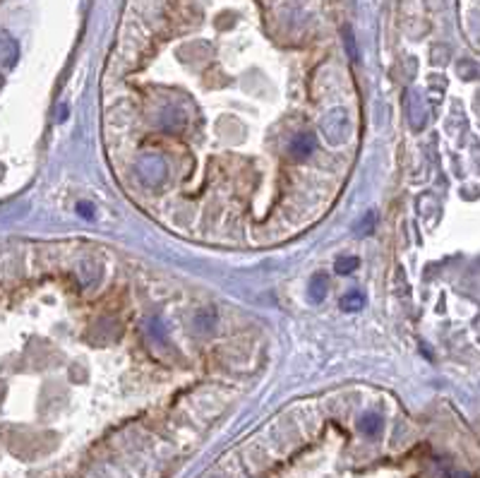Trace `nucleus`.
I'll list each match as a JSON object with an SVG mask.
<instances>
[{
    "mask_svg": "<svg viewBox=\"0 0 480 478\" xmlns=\"http://www.w3.org/2000/svg\"><path fill=\"white\" fill-rule=\"evenodd\" d=\"M358 264H361V260L358 257H339L336 264H334V269L339 272V274H353L358 269Z\"/></svg>",
    "mask_w": 480,
    "mask_h": 478,
    "instance_id": "nucleus-6",
    "label": "nucleus"
},
{
    "mask_svg": "<svg viewBox=\"0 0 480 478\" xmlns=\"http://www.w3.org/2000/svg\"><path fill=\"white\" fill-rule=\"evenodd\" d=\"M356 231H358V235H370L375 231V214L373 211H368V214L363 216V221L356 226Z\"/></svg>",
    "mask_w": 480,
    "mask_h": 478,
    "instance_id": "nucleus-7",
    "label": "nucleus"
},
{
    "mask_svg": "<svg viewBox=\"0 0 480 478\" xmlns=\"http://www.w3.org/2000/svg\"><path fill=\"white\" fill-rule=\"evenodd\" d=\"M315 147H317V140H315V135H310V132H300V135L293 137V142H291V154L295 156V159H305L315 152Z\"/></svg>",
    "mask_w": 480,
    "mask_h": 478,
    "instance_id": "nucleus-2",
    "label": "nucleus"
},
{
    "mask_svg": "<svg viewBox=\"0 0 480 478\" xmlns=\"http://www.w3.org/2000/svg\"><path fill=\"white\" fill-rule=\"evenodd\" d=\"M137 171L149 185H159L163 175H166V163H163V159H159V156H144V159L139 161Z\"/></svg>",
    "mask_w": 480,
    "mask_h": 478,
    "instance_id": "nucleus-1",
    "label": "nucleus"
},
{
    "mask_svg": "<svg viewBox=\"0 0 480 478\" xmlns=\"http://www.w3.org/2000/svg\"><path fill=\"white\" fill-rule=\"evenodd\" d=\"M380 428H382V419L377 414H365V416H361V431L370 435V438H375V435L380 433Z\"/></svg>",
    "mask_w": 480,
    "mask_h": 478,
    "instance_id": "nucleus-5",
    "label": "nucleus"
},
{
    "mask_svg": "<svg viewBox=\"0 0 480 478\" xmlns=\"http://www.w3.org/2000/svg\"><path fill=\"white\" fill-rule=\"evenodd\" d=\"M368 303V298H365V293L363 291H358V288H353V291H349L341 298V308L346 313H358L361 308H365Z\"/></svg>",
    "mask_w": 480,
    "mask_h": 478,
    "instance_id": "nucleus-4",
    "label": "nucleus"
},
{
    "mask_svg": "<svg viewBox=\"0 0 480 478\" xmlns=\"http://www.w3.org/2000/svg\"><path fill=\"white\" fill-rule=\"evenodd\" d=\"M77 211H80L84 219H92V216H94V207H92V204H87V202H80V204H77Z\"/></svg>",
    "mask_w": 480,
    "mask_h": 478,
    "instance_id": "nucleus-9",
    "label": "nucleus"
},
{
    "mask_svg": "<svg viewBox=\"0 0 480 478\" xmlns=\"http://www.w3.org/2000/svg\"><path fill=\"white\" fill-rule=\"evenodd\" d=\"M327 286H329V281H327L324 274H315L312 279L308 284V298L312 301V303H322L327 296Z\"/></svg>",
    "mask_w": 480,
    "mask_h": 478,
    "instance_id": "nucleus-3",
    "label": "nucleus"
},
{
    "mask_svg": "<svg viewBox=\"0 0 480 478\" xmlns=\"http://www.w3.org/2000/svg\"><path fill=\"white\" fill-rule=\"evenodd\" d=\"M344 36H346V48H349L351 58L358 60V53H356V41H353V34H351V29H349V27L344 29Z\"/></svg>",
    "mask_w": 480,
    "mask_h": 478,
    "instance_id": "nucleus-8",
    "label": "nucleus"
}]
</instances>
